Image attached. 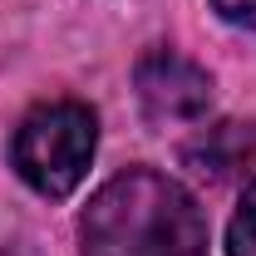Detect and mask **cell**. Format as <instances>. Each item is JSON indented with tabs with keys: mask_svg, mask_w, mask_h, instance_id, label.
<instances>
[{
	"mask_svg": "<svg viewBox=\"0 0 256 256\" xmlns=\"http://www.w3.org/2000/svg\"><path fill=\"white\" fill-rule=\"evenodd\" d=\"M252 153H256V128H252V124H236V118H226V124L202 128L188 148H182V162H188L192 172H202V178L222 182V178H232L236 168H246V158H252Z\"/></svg>",
	"mask_w": 256,
	"mask_h": 256,
	"instance_id": "cell-4",
	"label": "cell"
},
{
	"mask_svg": "<svg viewBox=\"0 0 256 256\" xmlns=\"http://www.w3.org/2000/svg\"><path fill=\"white\" fill-rule=\"evenodd\" d=\"M79 242L84 256H207V217L178 178L128 168L94 192Z\"/></svg>",
	"mask_w": 256,
	"mask_h": 256,
	"instance_id": "cell-1",
	"label": "cell"
},
{
	"mask_svg": "<svg viewBox=\"0 0 256 256\" xmlns=\"http://www.w3.org/2000/svg\"><path fill=\"white\" fill-rule=\"evenodd\" d=\"M212 5H217V15H222V20L256 30V0H212Z\"/></svg>",
	"mask_w": 256,
	"mask_h": 256,
	"instance_id": "cell-6",
	"label": "cell"
},
{
	"mask_svg": "<svg viewBox=\"0 0 256 256\" xmlns=\"http://www.w3.org/2000/svg\"><path fill=\"white\" fill-rule=\"evenodd\" d=\"M226 256H256V178L246 182L242 202H236V217L226 226Z\"/></svg>",
	"mask_w": 256,
	"mask_h": 256,
	"instance_id": "cell-5",
	"label": "cell"
},
{
	"mask_svg": "<svg viewBox=\"0 0 256 256\" xmlns=\"http://www.w3.org/2000/svg\"><path fill=\"white\" fill-rule=\"evenodd\" d=\"M133 84H138V98L153 124H188V118H202L212 104L207 69H197L172 50H148L133 69Z\"/></svg>",
	"mask_w": 256,
	"mask_h": 256,
	"instance_id": "cell-3",
	"label": "cell"
},
{
	"mask_svg": "<svg viewBox=\"0 0 256 256\" xmlns=\"http://www.w3.org/2000/svg\"><path fill=\"white\" fill-rule=\"evenodd\" d=\"M94 148H98L94 108H84L74 98H54V104H40L20 118L10 153H15V172L40 197H69L84 182Z\"/></svg>",
	"mask_w": 256,
	"mask_h": 256,
	"instance_id": "cell-2",
	"label": "cell"
}]
</instances>
